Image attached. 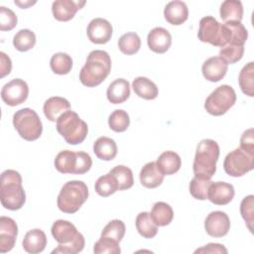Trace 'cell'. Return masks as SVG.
Masks as SVG:
<instances>
[{"label":"cell","mask_w":254,"mask_h":254,"mask_svg":"<svg viewBox=\"0 0 254 254\" xmlns=\"http://www.w3.org/2000/svg\"><path fill=\"white\" fill-rule=\"evenodd\" d=\"M116 142L109 137H99L93 144V152L95 156L102 161H111L117 155Z\"/></svg>","instance_id":"484cf974"},{"label":"cell","mask_w":254,"mask_h":254,"mask_svg":"<svg viewBox=\"0 0 254 254\" xmlns=\"http://www.w3.org/2000/svg\"><path fill=\"white\" fill-rule=\"evenodd\" d=\"M95 191L97 194L103 197H107L111 194H113L115 191L119 190L118 183L115 179V177L108 173L106 175H103L97 179L94 185Z\"/></svg>","instance_id":"d6a6232c"},{"label":"cell","mask_w":254,"mask_h":254,"mask_svg":"<svg viewBox=\"0 0 254 254\" xmlns=\"http://www.w3.org/2000/svg\"><path fill=\"white\" fill-rule=\"evenodd\" d=\"M224 25L227 28L228 40L226 45L244 46L248 38V32L241 22H226Z\"/></svg>","instance_id":"4dcf8cb0"},{"label":"cell","mask_w":254,"mask_h":254,"mask_svg":"<svg viewBox=\"0 0 254 254\" xmlns=\"http://www.w3.org/2000/svg\"><path fill=\"white\" fill-rule=\"evenodd\" d=\"M234 194V188L231 184L225 182H212L208 188L207 199L216 205H225L233 199Z\"/></svg>","instance_id":"2e32d148"},{"label":"cell","mask_w":254,"mask_h":254,"mask_svg":"<svg viewBox=\"0 0 254 254\" xmlns=\"http://www.w3.org/2000/svg\"><path fill=\"white\" fill-rule=\"evenodd\" d=\"M150 215L157 226L169 225L174 218V211L170 204L164 201L155 202Z\"/></svg>","instance_id":"f1b7e54d"},{"label":"cell","mask_w":254,"mask_h":254,"mask_svg":"<svg viewBox=\"0 0 254 254\" xmlns=\"http://www.w3.org/2000/svg\"><path fill=\"white\" fill-rule=\"evenodd\" d=\"M254 168V155L236 148L228 153L223 162L225 173L234 178L242 177Z\"/></svg>","instance_id":"8fae6325"},{"label":"cell","mask_w":254,"mask_h":254,"mask_svg":"<svg viewBox=\"0 0 254 254\" xmlns=\"http://www.w3.org/2000/svg\"><path fill=\"white\" fill-rule=\"evenodd\" d=\"M240 149L254 155V130L249 128L243 132L240 138Z\"/></svg>","instance_id":"f6af8a7d"},{"label":"cell","mask_w":254,"mask_h":254,"mask_svg":"<svg viewBox=\"0 0 254 254\" xmlns=\"http://www.w3.org/2000/svg\"><path fill=\"white\" fill-rule=\"evenodd\" d=\"M18 235V226L14 219L0 217V252L6 253L13 249Z\"/></svg>","instance_id":"9a60e30c"},{"label":"cell","mask_w":254,"mask_h":254,"mask_svg":"<svg viewBox=\"0 0 254 254\" xmlns=\"http://www.w3.org/2000/svg\"><path fill=\"white\" fill-rule=\"evenodd\" d=\"M29 95V86L21 78H14L1 89V98L9 106H17L26 101Z\"/></svg>","instance_id":"7c38bea8"},{"label":"cell","mask_w":254,"mask_h":254,"mask_svg":"<svg viewBox=\"0 0 254 254\" xmlns=\"http://www.w3.org/2000/svg\"><path fill=\"white\" fill-rule=\"evenodd\" d=\"M54 164L56 169L62 174L83 175L90 170L92 160L85 152L64 150L56 156Z\"/></svg>","instance_id":"52a82bcc"},{"label":"cell","mask_w":254,"mask_h":254,"mask_svg":"<svg viewBox=\"0 0 254 254\" xmlns=\"http://www.w3.org/2000/svg\"><path fill=\"white\" fill-rule=\"evenodd\" d=\"M36 44V35L29 29L18 31L13 38V46L19 52H27L34 48Z\"/></svg>","instance_id":"d590c367"},{"label":"cell","mask_w":254,"mask_h":254,"mask_svg":"<svg viewBox=\"0 0 254 254\" xmlns=\"http://www.w3.org/2000/svg\"><path fill=\"white\" fill-rule=\"evenodd\" d=\"M228 69L227 63L220 57H211L207 59L201 66L203 77L211 82H217L221 80Z\"/></svg>","instance_id":"d6986e66"},{"label":"cell","mask_w":254,"mask_h":254,"mask_svg":"<svg viewBox=\"0 0 254 254\" xmlns=\"http://www.w3.org/2000/svg\"><path fill=\"white\" fill-rule=\"evenodd\" d=\"M70 109V103L67 99L61 96H53L48 98L44 103V114L48 120L56 122L58 118L65 111Z\"/></svg>","instance_id":"cb8c5ba5"},{"label":"cell","mask_w":254,"mask_h":254,"mask_svg":"<svg viewBox=\"0 0 254 254\" xmlns=\"http://www.w3.org/2000/svg\"><path fill=\"white\" fill-rule=\"evenodd\" d=\"M164 17L171 25H182L188 20L189 17V9L187 4L180 0L169 2L164 9Z\"/></svg>","instance_id":"ffe728a7"},{"label":"cell","mask_w":254,"mask_h":254,"mask_svg":"<svg viewBox=\"0 0 254 254\" xmlns=\"http://www.w3.org/2000/svg\"><path fill=\"white\" fill-rule=\"evenodd\" d=\"M236 102V93L228 84L216 87L205 99L204 109L213 116L225 114Z\"/></svg>","instance_id":"9c48e42d"},{"label":"cell","mask_w":254,"mask_h":254,"mask_svg":"<svg viewBox=\"0 0 254 254\" xmlns=\"http://www.w3.org/2000/svg\"><path fill=\"white\" fill-rule=\"evenodd\" d=\"M220 18L226 22H241L243 18V6L238 0H225L219 9Z\"/></svg>","instance_id":"83f0119b"},{"label":"cell","mask_w":254,"mask_h":254,"mask_svg":"<svg viewBox=\"0 0 254 254\" xmlns=\"http://www.w3.org/2000/svg\"><path fill=\"white\" fill-rule=\"evenodd\" d=\"M240 213L245 220L250 232H253L254 223V195L249 194L245 196L240 203Z\"/></svg>","instance_id":"60d3db41"},{"label":"cell","mask_w":254,"mask_h":254,"mask_svg":"<svg viewBox=\"0 0 254 254\" xmlns=\"http://www.w3.org/2000/svg\"><path fill=\"white\" fill-rule=\"evenodd\" d=\"M244 54V46H232L225 45L220 48L219 56L222 60H224L227 64H235L239 62Z\"/></svg>","instance_id":"b9f144b4"},{"label":"cell","mask_w":254,"mask_h":254,"mask_svg":"<svg viewBox=\"0 0 254 254\" xmlns=\"http://www.w3.org/2000/svg\"><path fill=\"white\" fill-rule=\"evenodd\" d=\"M1 204L9 210L22 208L26 201V193L22 187V177L15 170H6L0 178Z\"/></svg>","instance_id":"3957f363"},{"label":"cell","mask_w":254,"mask_h":254,"mask_svg":"<svg viewBox=\"0 0 254 254\" xmlns=\"http://www.w3.org/2000/svg\"><path fill=\"white\" fill-rule=\"evenodd\" d=\"M50 66L56 74H67L72 68V59L65 53H56L51 58Z\"/></svg>","instance_id":"e575fe53"},{"label":"cell","mask_w":254,"mask_h":254,"mask_svg":"<svg viewBox=\"0 0 254 254\" xmlns=\"http://www.w3.org/2000/svg\"><path fill=\"white\" fill-rule=\"evenodd\" d=\"M238 82L241 91L250 96H254V63L250 62L245 64L239 72Z\"/></svg>","instance_id":"1f68e13d"},{"label":"cell","mask_w":254,"mask_h":254,"mask_svg":"<svg viewBox=\"0 0 254 254\" xmlns=\"http://www.w3.org/2000/svg\"><path fill=\"white\" fill-rule=\"evenodd\" d=\"M219 157V146L212 139L201 140L196 147L192 164L194 176L211 179L216 171V162Z\"/></svg>","instance_id":"277c9868"},{"label":"cell","mask_w":254,"mask_h":254,"mask_svg":"<svg viewBox=\"0 0 254 254\" xmlns=\"http://www.w3.org/2000/svg\"><path fill=\"white\" fill-rule=\"evenodd\" d=\"M51 232L54 239L59 243L58 247L52 251L53 254H76L84 248L85 240L83 235L67 220H56L52 225Z\"/></svg>","instance_id":"7a4b0ae2"},{"label":"cell","mask_w":254,"mask_h":254,"mask_svg":"<svg viewBox=\"0 0 254 254\" xmlns=\"http://www.w3.org/2000/svg\"><path fill=\"white\" fill-rule=\"evenodd\" d=\"M93 252L95 254H119L121 252V249L119 247V242L108 237L100 236V238L94 244Z\"/></svg>","instance_id":"7bdbcfd3"},{"label":"cell","mask_w":254,"mask_h":254,"mask_svg":"<svg viewBox=\"0 0 254 254\" xmlns=\"http://www.w3.org/2000/svg\"><path fill=\"white\" fill-rule=\"evenodd\" d=\"M164 175L159 170L156 162H149L144 165L140 171L139 179L143 187L147 189H156L164 181Z\"/></svg>","instance_id":"44dd1931"},{"label":"cell","mask_w":254,"mask_h":254,"mask_svg":"<svg viewBox=\"0 0 254 254\" xmlns=\"http://www.w3.org/2000/svg\"><path fill=\"white\" fill-rule=\"evenodd\" d=\"M109 173L115 177L118 183L119 190H125L132 188L134 184V178L130 168L123 165H118L114 167Z\"/></svg>","instance_id":"8d00e7d4"},{"label":"cell","mask_w":254,"mask_h":254,"mask_svg":"<svg viewBox=\"0 0 254 254\" xmlns=\"http://www.w3.org/2000/svg\"><path fill=\"white\" fill-rule=\"evenodd\" d=\"M156 164L164 176H171L181 169L182 160L176 152L165 151L159 156Z\"/></svg>","instance_id":"d4e9b609"},{"label":"cell","mask_w":254,"mask_h":254,"mask_svg":"<svg viewBox=\"0 0 254 254\" xmlns=\"http://www.w3.org/2000/svg\"><path fill=\"white\" fill-rule=\"evenodd\" d=\"M12 69V63L10 58L4 53H0V77L3 78L7 74L11 72Z\"/></svg>","instance_id":"7dc6e473"},{"label":"cell","mask_w":254,"mask_h":254,"mask_svg":"<svg viewBox=\"0 0 254 254\" xmlns=\"http://www.w3.org/2000/svg\"><path fill=\"white\" fill-rule=\"evenodd\" d=\"M14 3H15L16 5H18L19 7H21L22 9H26V8H28L29 6H31V5H33V4H35V3H36V1L32 2V1H18V0H15V1H14Z\"/></svg>","instance_id":"c3c4849f"},{"label":"cell","mask_w":254,"mask_h":254,"mask_svg":"<svg viewBox=\"0 0 254 254\" xmlns=\"http://www.w3.org/2000/svg\"><path fill=\"white\" fill-rule=\"evenodd\" d=\"M108 125L114 132H124L130 125V118L126 111L123 109L114 110L108 117Z\"/></svg>","instance_id":"f35d334b"},{"label":"cell","mask_w":254,"mask_h":254,"mask_svg":"<svg viewBox=\"0 0 254 254\" xmlns=\"http://www.w3.org/2000/svg\"><path fill=\"white\" fill-rule=\"evenodd\" d=\"M228 251L227 249L224 247V245L219 244V243H208L206 245H204L201 248H198L194 251V253H209V254H213V253H224L226 254Z\"/></svg>","instance_id":"bcb514c9"},{"label":"cell","mask_w":254,"mask_h":254,"mask_svg":"<svg viewBox=\"0 0 254 254\" xmlns=\"http://www.w3.org/2000/svg\"><path fill=\"white\" fill-rule=\"evenodd\" d=\"M148 47L156 54L166 53L172 45V36L170 32L163 27L152 29L147 37Z\"/></svg>","instance_id":"ac0fdd59"},{"label":"cell","mask_w":254,"mask_h":254,"mask_svg":"<svg viewBox=\"0 0 254 254\" xmlns=\"http://www.w3.org/2000/svg\"><path fill=\"white\" fill-rule=\"evenodd\" d=\"M18 22L16 14L9 8L4 6L0 7V30L11 31L13 30Z\"/></svg>","instance_id":"ee69618b"},{"label":"cell","mask_w":254,"mask_h":254,"mask_svg":"<svg viewBox=\"0 0 254 254\" xmlns=\"http://www.w3.org/2000/svg\"><path fill=\"white\" fill-rule=\"evenodd\" d=\"M118 48L124 55H134L141 48V39L135 32H128L118 40Z\"/></svg>","instance_id":"836d02e7"},{"label":"cell","mask_w":254,"mask_h":254,"mask_svg":"<svg viewBox=\"0 0 254 254\" xmlns=\"http://www.w3.org/2000/svg\"><path fill=\"white\" fill-rule=\"evenodd\" d=\"M88 198V188L81 181L66 182L58 195L57 203L61 211L74 213Z\"/></svg>","instance_id":"8992f818"},{"label":"cell","mask_w":254,"mask_h":254,"mask_svg":"<svg viewBox=\"0 0 254 254\" xmlns=\"http://www.w3.org/2000/svg\"><path fill=\"white\" fill-rule=\"evenodd\" d=\"M132 87L136 95L146 100H153L159 94L156 83L145 76L136 77L132 82Z\"/></svg>","instance_id":"4316f807"},{"label":"cell","mask_w":254,"mask_h":254,"mask_svg":"<svg viewBox=\"0 0 254 254\" xmlns=\"http://www.w3.org/2000/svg\"><path fill=\"white\" fill-rule=\"evenodd\" d=\"M135 225L139 234L144 238L151 239L155 237L158 233V226L152 219L150 212H140L136 217Z\"/></svg>","instance_id":"f546056e"},{"label":"cell","mask_w":254,"mask_h":254,"mask_svg":"<svg viewBox=\"0 0 254 254\" xmlns=\"http://www.w3.org/2000/svg\"><path fill=\"white\" fill-rule=\"evenodd\" d=\"M112 32V25L103 18L92 19L86 29V34L89 41L97 45L108 43L111 39Z\"/></svg>","instance_id":"5bb4252c"},{"label":"cell","mask_w":254,"mask_h":254,"mask_svg":"<svg viewBox=\"0 0 254 254\" xmlns=\"http://www.w3.org/2000/svg\"><path fill=\"white\" fill-rule=\"evenodd\" d=\"M56 123L57 131L69 145L82 143L88 132L87 124L80 119L76 112L70 109L64 112Z\"/></svg>","instance_id":"5b68a950"},{"label":"cell","mask_w":254,"mask_h":254,"mask_svg":"<svg viewBox=\"0 0 254 254\" xmlns=\"http://www.w3.org/2000/svg\"><path fill=\"white\" fill-rule=\"evenodd\" d=\"M204 229L212 237L219 238L225 236L230 229V219L221 210L211 211L204 220Z\"/></svg>","instance_id":"4fadbf2b"},{"label":"cell","mask_w":254,"mask_h":254,"mask_svg":"<svg viewBox=\"0 0 254 254\" xmlns=\"http://www.w3.org/2000/svg\"><path fill=\"white\" fill-rule=\"evenodd\" d=\"M106 96L112 104H120L125 102L130 96V84L127 79L117 78L113 80L106 91Z\"/></svg>","instance_id":"603a6c76"},{"label":"cell","mask_w":254,"mask_h":254,"mask_svg":"<svg viewBox=\"0 0 254 254\" xmlns=\"http://www.w3.org/2000/svg\"><path fill=\"white\" fill-rule=\"evenodd\" d=\"M110 70L109 54L102 50H94L88 54L86 62L79 71V80L84 86L95 87L105 80Z\"/></svg>","instance_id":"6da1fadb"},{"label":"cell","mask_w":254,"mask_h":254,"mask_svg":"<svg viewBox=\"0 0 254 254\" xmlns=\"http://www.w3.org/2000/svg\"><path fill=\"white\" fill-rule=\"evenodd\" d=\"M125 230L126 227L122 220L113 219L104 226L103 230L101 231V236L108 237L117 242H120L125 235Z\"/></svg>","instance_id":"ab89813d"},{"label":"cell","mask_w":254,"mask_h":254,"mask_svg":"<svg viewBox=\"0 0 254 254\" xmlns=\"http://www.w3.org/2000/svg\"><path fill=\"white\" fill-rule=\"evenodd\" d=\"M211 183L212 182L210 181V179L194 176L191 179L189 186L190 194L195 199H199V200L207 199V191Z\"/></svg>","instance_id":"74e56055"},{"label":"cell","mask_w":254,"mask_h":254,"mask_svg":"<svg viewBox=\"0 0 254 254\" xmlns=\"http://www.w3.org/2000/svg\"><path fill=\"white\" fill-rule=\"evenodd\" d=\"M197 37L202 43L221 48L227 43L228 32L224 24L219 23L212 16H205L199 21Z\"/></svg>","instance_id":"30bf717a"},{"label":"cell","mask_w":254,"mask_h":254,"mask_svg":"<svg viewBox=\"0 0 254 254\" xmlns=\"http://www.w3.org/2000/svg\"><path fill=\"white\" fill-rule=\"evenodd\" d=\"M23 248L27 253L37 254L42 252L47 246V236L39 228L29 230L23 239Z\"/></svg>","instance_id":"7402d4cb"},{"label":"cell","mask_w":254,"mask_h":254,"mask_svg":"<svg viewBox=\"0 0 254 254\" xmlns=\"http://www.w3.org/2000/svg\"><path fill=\"white\" fill-rule=\"evenodd\" d=\"M13 125L21 138L26 141H35L43 132L42 121L37 112L31 108H22L13 115Z\"/></svg>","instance_id":"ba28073f"},{"label":"cell","mask_w":254,"mask_h":254,"mask_svg":"<svg viewBox=\"0 0 254 254\" xmlns=\"http://www.w3.org/2000/svg\"><path fill=\"white\" fill-rule=\"evenodd\" d=\"M85 1L73 0H56L52 5V12L56 20L67 22L71 20L76 12L82 8Z\"/></svg>","instance_id":"e0dca14e"}]
</instances>
